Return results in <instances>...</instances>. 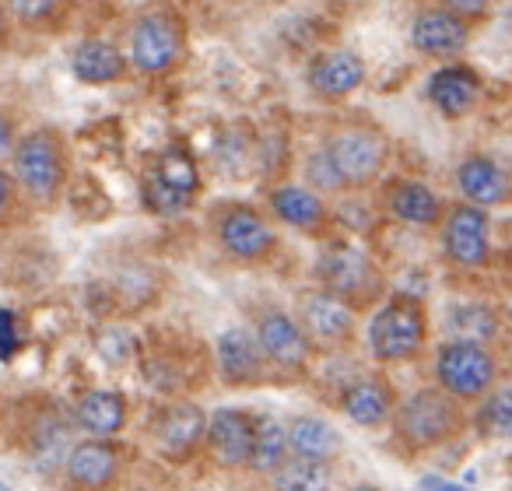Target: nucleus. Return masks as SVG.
I'll list each match as a JSON object with an SVG mask.
<instances>
[{
  "mask_svg": "<svg viewBox=\"0 0 512 491\" xmlns=\"http://www.w3.org/2000/svg\"><path fill=\"white\" fill-rule=\"evenodd\" d=\"M11 172L25 197H32L36 204H53L67 183V151L60 134L32 130V134L18 137L15 151H11Z\"/></svg>",
  "mask_w": 512,
  "mask_h": 491,
  "instance_id": "nucleus-1",
  "label": "nucleus"
},
{
  "mask_svg": "<svg viewBox=\"0 0 512 491\" xmlns=\"http://www.w3.org/2000/svg\"><path fill=\"white\" fill-rule=\"evenodd\" d=\"M428 337L425 309L411 295H393L369 323V351L379 362H411Z\"/></svg>",
  "mask_w": 512,
  "mask_h": 491,
  "instance_id": "nucleus-2",
  "label": "nucleus"
},
{
  "mask_svg": "<svg viewBox=\"0 0 512 491\" xmlns=\"http://www.w3.org/2000/svg\"><path fill=\"white\" fill-rule=\"evenodd\" d=\"M460 428H463L460 404L446 390H418L397 407V435L411 449L442 446Z\"/></svg>",
  "mask_w": 512,
  "mask_h": 491,
  "instance_id": "nucleus-3",
  "label": "nucleus"
},
{
  "mask_svg": "<svg viewBox=\"0 0 512 491\" xmlns=\"http://www.w3.org/2000/svg\"><path fill=\"white\" fill-rule=\"evenodd\" d=\"M316 278H320L323 292L337 295L351 309L369 306L383 292V278H379L369 253H362L358 246H348V242H334V246L323 250L320 264H316Z\"/></svg>",
  "mask_w": 512,
  "mask_h": 491,
  "instance_id": "nucleus-4",
  "label": "nucleus"
},
{
  "mask_svg": "<svg viewBox=\"0 0 512 491\" xmlns=\"http://www.w3.org/2000/svg\"><path fill=\"white\" fill-rule=\"evenodd\" d=\"M214 235L228 260L235 264H264L278 253V232L271 221L249 204H225L214 214Z\"/></svg>",
  "mask_w": 512,
  "mask_h": 491,
  "instance_id": "nucleus-5",
  "label": "nucleus"
},
{
  "mask_svg": "<svg viewBox=\"0 0 512 491\" xmlns=\"http://www.w3.org/2000/svg\"><path fill=\"white\" fill-rule=\"evenodd\" d=\"M200 172L197 162L186 148L172 144L169 151L158 155V162L144 176V204L155 214H179L197 200Z\"/></svg>",
  "mask_w": 512,
  "mask_h": 491,
  "instance_id": "nucleus-6",
  "label": "nucleus"
},
{
  "mask_svg": "<svg viewBox=\"0 0 512 491\" xmlns=\"http://www.w3.org/2000/svg\"><path fill=\"white\" fill-rule=\"evenodd\" d=\"M130 60L148 78L172 74L183 60V25L169 11H148L130 32Z\"/></svg>",
  "mask_w": 512,
  "mask_h": 491,
  "instance_id": "nucleus-7",
  "label": "nucleus"
},
{
  "mask_svg": "<svg viewBox=\"0 0 512 491\" xmlns=\"http://www.w3.org/2000/svg\"><path fill=\"white\" fill-rule=\"evenodd\" d=\"M435 376L442 390L456 400H477L495 383V358L488 355L484 344L449 341L435 355Z\"/></svg>",
  "mask_w": 512,
  "mask_h": 491,
  "instance_id": "nucleus-8",
  "label": "nucleus"
},
{
  "mask_svg": "<svg viewBox=\"0 0 512 491\" xmlns=\"http://www.w3.org/2000/svg\"><path fill=\"white\" fill-rule=\"evenodd\" d=\"M327 155L334 158L337 172L348 186H369L386 165V141L379 130L369 127H348L337 130L327 144Z\"/></svg>",
  "mask_w": 512,
  "mask_h": 491,
  "instance_id": "nucleus-9",
  "label": "nucleus"
},
{
  "mask_svg": "<svg viewBox=\"0 0 512 491\" xmlns=\"http://www.w3.org/2000/svg\"><path fill=\"white\" fill-rule=\"evenodd\" d=\"M253 334L274 369L306 372L309 355H313V341L306 337V330H302V323L295 316H288L285 309H264V313L256 316Z\"/></svg>",
  "mask_w": 512,
  "mask_h": 491,
  "instance_id": "nucleus-10",
  "label": "nucleus"
},
{
  "mask_svg": "<svg viewBox=\"0 0 512 491\" xmlns=\"http://www.w3.org/2000/svg\"><path fill=\"white\" fill-rule=\"evenodd\" d=\"M299 323L313 348H344L355 337V309L323 288L299 299Z\"/></svg>",
  "mask_w": 512,
  "mask_h": 491,
  "instance_id": "nucleus-11",
  "label": "nucleus"
},
{
  "mask_svg": "<svg viewBox=\"0 0 512 491\" xmlns=\"http://www.w3.org/2000/svg\"><path fill=\"white\" fill-rule=\"evenodd\" d=\"M442 250L456 267H484L491 257L488 211L477 204H460L446 214L442 225Z\"/></svg>",
  "mask_w": 512,
  "mask_h": 491,
  "instance_id": "nucleus-12",
  "label": "nucleus"
},
{
  "mask_svg": "<svg viewBox=\"0 0 512 491\" xmlns=\"http://www.w3.org/2000/svg\"><path fill=\"white\" fill-rule=\"evenodd\" d=\"M214 358H218V372L228 386H256L267 379V362L264 348L256 341L253 330H242V327H232L218 337L214 344Z\"/></svg>",
  "mask_w": 512,
  "mask_h": 491,
  "instance_id": "nucleus-13",
  "label": "nucleus"
},
{
  "mask_svg": "<svg viewBox=\"0 0 512 491\" xmlns=\"http://www.w3.org/2000/svg\"><path fill=\"white\" fill-rule=\"evenodd\" d=\"M253 432L256 418L239 407H221V411L207 414V449H211L218 467H249V453H253Z\"/></svg>",
  "mask_w": 512,
  "mask_h": 491,
  "instance_id": "nucleus-14",
  "label": "nucleus"
},
{
  "mask_svg": "<svg viewBox=\"0 0 512 491\" xmlns=\"http://www.w3.org/2000/svg\"><path fill=\"white\" fill-rule=\"evenodd\" d=\"M200 446H207V414L197 404H172L158 421V453L183 463Z\"/></svg>",
  "mask_w": 512,
  "mask_h": 491,
  "instance_id": "nucleus-15",
  "label": "nucleus"
},
{
  "mask_svg": "<svg viewBox=\"0 0 512 491\" xmlns=\"http://www.w3.org/2000/svg\"><path fill=\"white\" fill-rule=\"evenodd\" d=\"M67 477L81 491H102L120 477V449L109 439H88L67 453Z\"/></svg>",
  "mask_w": 512,
  "mask_h": 491,
  "instance_id": "nucleus-16",
  "label": "nucleus"
},
{
  "mask_svg": "<svg viewBox=\"0 0 512 491\" xmlns=\"http://www.w3.org/2000/svg\"><path fill=\"white\" fill-rule=\"evenodd\" d=\"M271 211L278 214L285 225H292L295 232L306 235H323L330 225V211L323 204V197L313 186H274L271 190Z\"/></svg>",
  "mask_w": 512,
  "mask_h": 491,
  "instance_id": "nucleus-17",
  "label": "nucleus"
},
{
  "mask_svg": "<svg viewBox=\"0 0 512 491\" xmlns=\"http://www.w3.org/2000/svg\"><path fill=\"white\" fill-rule=\"evenodd\" d=\"M309 88L323 99H344L365 81V64L351 50H327L309 64Z\"/></svg>",
  "mask_w": 512,
  "mask_h": 491,
  "instance_id": "nucleus-18",
  "label": "nucleus"
},
{
  "mask_svg": "<svg viewBox=\"0 0 512 491\" xmlns=\"http://www.w3.org/2000/svg\"><path fill=\"white\" fill-rule=\"evenodd\" d=\"M470 29L460 15L439 8V11H425V15L414 18L411 25V43L414 50L428 53V57H453L467 46Z\"/></svg>",
  "mask_w": 512,
  "mask_h": 491,
  "instance_id": "nucleus-19",
  "label": "nucleus"
},
{
  "mask_svg": "<svg viewBox=\"0 0 512 491\" xmlns=\"http://www.w3.org/2000/svg\"><path fill=\"white\" fill-rule=\"evenodd\" d=\"M456 183H460L463 197L477 207H495V204L512 200L509 172L484 155H470L467 162H460V169H456Z\"/></svg>",
  "mask_w": 512,
  "mask_h": 491,
  "instance_id": "nucleus-20",
  "label": "nucleus"
},
{
  "mask_svg": "<svg viewBox=\"0 0 512 491\" xmlns=\"http://www.w3.org/2000/svg\"><path fill=\"white\" fill-rule=\"evenodd\" d=\"M477 95H481V81H477V74L470 71V67H442V71L432 74V81H428V99H432V106L439 109L442 116H449V120H460V116H467L470 109L477 106Z\"/></svg>",
  "mask_w": 512,
  "mask_h": 491,
  "instance_id": "nucleus-21",
  "label": "nucleus"
},
{
  "mask_svg": "<svg viewBox=\"0 0 512 491\" xmlns=\"http://www.w3.org/2000/svg\"><path fill=\"white\" fill-rule=\"evenodd\" d=\"M341 407L355 425L362 428H379L393 414L397 400H393V386L379 376H365L358 383H351L341 397Z\"/></svg>",
  "mask_w": 512,
  "mask_h": 491,
  "instance_id": "nucleus-22",
  "label": "nucleus"
},
{
  "mask_svg": "<svg viewBox=\"0 0 512 491\" xmlns=\"http://www.w3.org/2000/svg\"><path fill=\"white\" fill-rule=\"evenodd\" d=\"M71 71L81 85H113V81L127 78V57L106 39H85L74 50Z\"/></svg>",
  "mask_w": 512,
  "mask_h": 491,
  "instance_id": "nucleus-23",
  "label": "nucleus"
},
{
  "mask_svg": "<svg viewBox=\"0 0 512 491\" xmlns=\"http://www.w3.org/2000/svg\"><path fill=\"white\" fill-rule=\"evenodd\" d=\"M74 418L92 439H113L127 425V400L116 390H92L81 397Z\"/></svg>",
  "mask_w": 512,
  "mask_h": 491,
  "instance_id": "nucleus-24",
  "label": "nucleus"
},
{
  "mask_svg": "<svg viewBox=\"0 0 512 491\" xmlns=\"http://www.w3.org/2000/svg\"><path fill=\"white\" fill-rule=\"evenodd\" d=\"M390 211L407 225H439L442 200L418 179H400L390 186Z\"/></svg>",
  "mask_w": 512,
  "mask_h": 491,
  "instance_id": "nucleus-25",
  "label": "nucleus"
},
{
  "mask_svg": "<svg viewBox=\"0 0 512 491\" xmlns=\"http://www.w3.org/2000/svg\"><path fill=\"white\" fill-rule=\"evenodd\" d=\"M288 446H292V456L330 463L341 453V432L323 418H295L288 428Z\"/></svg>",
  "mask_w": 512,
  "mask_h": 491,
  "instance_id": "nucleus-26",
  "label": "nucleus"
},
{
  "mask_svg": "<svg viewBox=\"0 0 512 491\" xmlns=\"http://www.w3.org/2000/svg\"><path fill=\"white\" fill-rule=\"evenodd\" d=\"M334 470L327 460H309V456H288L271 474L274 491H330Z\"/></svg>",
  "mask_w": 512,
  "mask_h": 491,
  "instance_id": "nucleus-27",
  "label": "nucleus"
},
{
  "mask_svg": "<svg viewBox=\"0 0 512 491\" xmlns=\"http://www.w3.org/2000/svg\"><path fill=\"white\" fill-rule=\"evenodd\" d=\"M292 456L288 446V428L278 418H256V432H253V453H249V467L256 474L271 477L281 463Z\"/></svg>",
  "mask_w": 512,
  "mask_h": 491,
  "instance_id": "nucleus-28",
  "label": "nucleus"
},
{
  "mask_svg": "<svg viewBox=\"0 0 512 491\" xmlns=\"http://www.w3.org/2000/svg\"><path fill=\"white\" fill-rule=\"evenodd\" d=\"M449 334L453 341L484 344L498 334V316L488 306H456L449 313Z\"/></svg>",
  "mask_w": 512,
  "mask_h": 491,
  "instance_id": "nucleus-29",
  "label": "nucleus"
},
{
  "mask_svg": "<svg viewBox=\"0 0 512 491\" xmlns=\"http://www.w3.org/2000/svg\"><path fill=\"white\" fill-rule=\"evenodd\" d=\"M477 421H481V432H488V435H512V386H502V390L488 393Z\"/></svg>",
  "mask_w": 512,
  "mask_h": 491,
  "instance_id": "nucleus-30",
  "label": "nucleus"
},
{
  "mask_svg": "<svg viewBox=\"0 0 512 491\" xmlns=\"http://www.w3.org/2000/svg\"><path fill=\"white\" fill-rule=\"evenodd\" d=\"M306 176H309V183H313V190H316V193L348 190V183L341 179V172H337L334 158L327 155V148H320V151H313V155H309Z\"/></svg>",
  "mask_w": 512,
  "mask_h": 491,
  "instance_id": "nucleus-31",
  "label": "nucleus"
},
{
  "mask_svg": "<svg viewBox=\"0 0 512 491\" xmlns=\"http://www.w3.org/2000/svg\"><path fill=\"white\" fill-rule=\"evenodd\" d=\"M4 8H8V15L18 18V22L39 25L57 15V11L64 8V0H4Z\"/></svg>",
  "mask_w": 512,
  "mask_h": 491,
  "instance_id": "nucleus-32",
  "label": "nucleus"
},
{
  "mask_svg": "<svg viewBox=\"0 0 512 491\" xmlns=\"http://www.w3.org/2000/svg\"><path fill=\"white\" fill-rule=\"evenodd\" d=\"M18 193H22V186H18L15 172L0 169V225H8V221L15 218V211H18Z\"/></svg>",
  "mask_w": 512,
  "mask_h": 491,
  "instance_id": "nucleus-33",
  "label": "nucleus"
},
{
  "mask_svg": "<svg viewBox=\"0 0 512 491\" xmlns=\"http://www.w3.org/2000/svg\"><path fill=\"white\" fill-rule=\"evenodd\" d=\"M22 344L18 337V316L11 309H0V358H11Z\"/></svg>",
  "mask_w": 512,
  "mask_h": 491,
  "instance_id": "nucleus-34",
  "label": "nucleus"
},
{
  "mask_svg": "<svg viewBox=\"0 0 512 491\" xmlns=\"http://www.w3.org/2000/svg\"><path fill=\"white\" fill-rule=\"evenodd\" d=\"M442 8L453 11V15H460L463 22H467V18L488 15V0H442Z\"/></svg>",
  "mask_w": 512,
  "mask_h": 491,
  "instance_id": "nucleus-35",
  "label": "nucleus"
},
{
  "mask_svg": "<svg viewBox=\"0 0 512 491\" xmlns=\"http://www.w3.org/2000/svg\"><path fill=\"white\" fill-rule=\"evenodd\" d=\"M18 144V130H15V120H11L4 109H0V155H11Z\"/></svg>",
  "mask_w": 512,
  "mask_h": 491,
  "instance_id": "nucleus-36",
  "label": "nucleus"
},
{
  "mask_svg": "<svg viewBox=\"0 0 512 491\" xmlns=\"http://www.w3.org/2000/svg\"><path fill=\"white\" fill-rule=\"evenodd\" d=\"M421 488H425V491H470V488H463V484L439 481V477H425V481H421Z\"/></svg>",
  "mask_w": 512,
  "mask_h": 491,
  "instance_id": "nucleus-37",
  "label": "nucleus"
},
{
  "mask_svg": "<svg viewBox=\"0 0 512 491\" xmlns=\"http://www.w3.org/2000/svg\"><path fill=\"white\" fill-rule=\"evenodd\" d=\"M4 29H8V8H4V0H0V36H4Z\"/></svg>",
  "mask_w": 512,
  "mask_h": 491,
  "instance_id": "nucleus-38",
  "label": "nucleus"
},
{
  "mask_svg": "<svg viewBox=\"0 0 512 491\" xmlns=\"http://www.w3.org/2000/svg\"><path fill=\"white\" fill-rule=\"evenodd\" d=\"M355 491H383V488H372V484H362V488H355Z\"/></svg>",
  "mask_w": 512,
  "mask_h": 491,
  "instance_id": "nucleus-39",
  "label": "nucleus"
}]
</instances>
